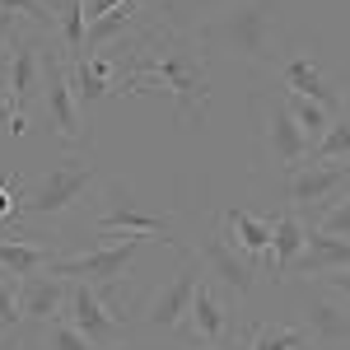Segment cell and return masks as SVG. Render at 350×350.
I'll list each match as a JSON object with an SVG mask.
<instances>
[{"mask_svg":"<svg viewBox=\"0 0 350 350\" xmlns=\"http://www.w3.org/2000/svg\"><path fill=\"white\" fill-rule=\"evenodd\" d=\"M52 262H56V247L42 243L38 234H0V275L28 280V275L47 271Z\"/></svg>","mask_w":350,"mask_h":350,"instance_id":"obj_17","label":"cell"},{"mask_svg":"<svg viewBox=\"0 0 350 350\" xmlns=\"http://www.w3.org/2000/svg\"><path fill=\"white\" fill-rule=\"evenodd\" d=\"M0 14H14V19H24V24L42 28L47 38H56V14L42 0H0Z\"/></svg>","mask_w":350,"mask_h":350,"instance_id":"obj_27","label":"cell"},{"mask_svg":"<svg viewBox=\"0 0 350 350\" xmlns=\"http://www.w3.org/2000/svg\"><path fill=\"white\" fill-rule=\"evenodd\" d=\"M112 56V98L122 94H168L178 122L191 126L211 108V47L201 33H183L168 24H150L140 38L108 47Z\"/></svg>","mask_w":350,"mask_h":350,"instance_id":"obj_1","label":"cell"},{"mask_svg":"<svg viewBox=\"0 0 350 350\" xmlns=\"http://www.w3.org/2000/svg\"><path fill=\"white\" fill-rule=\"evenodd\" d=\"M219 224L229 229L234 247H243L257 267H267V252H271V215H247V211H239V206H229V211L219 215Z\"/></svg>","mask_w":350,"mask_h":350,"instance_id":"obj_20","label":"cell"},{"mask_svg":"<svg viewBox=\"0 0 350 350\" xmlns=\"http://www.w3.org/2000/svg\"><path fill=\"white\" fill-rule=\"evenodd\" d=\"M42 5H47V10H52V5H56V0H42Z\"/></svg>","mask_w":350,"mask_h":350,"instance_id":"obj_38","label":"cell"},{"mask_svg":"<svg viewBox=\"0 0 350 350\" xmlns=\"http://www.w3.org/2000/svg\"><path fill=\"white\" fill-rule=\"evenodd\" d=\"M304 243H308V224L290 211H275L271 215V252H267V275L271 280H280V275H290L295 267V257L304 252Z\"/></svg>","mask_w":350,"mask_h":350,"instance_id":"obj_19","label":"cell"},{"mask_svg":"<svg viewBox=\"0 0 350 350\" xmlns=\"http://www.w3.org/2000/svg\"><path fill=\"white\" fill-rule=\"evenodd\" d=\"M98 211H94V219H84V229L94 234V239H122V234H145V239H159L168 243V247H178V252H191L187 243L178 239V224H173V215H159V211H150L140 196H135L126 183H103V191H98V201H94Z\"/></svg>","mask_w":350,"mask_h":350,"instance_id":"obj_3","label":"cell"},{"mask_svg":"<svg viewBox=\"0 0 350 350\" xmlns=\"http://www.w3.org/2000/svg\"><path fill=\"white\" fill-rule=\"evenodd\" d=\"M10 350H47V346H42V332H19Z\"/></svg>","mask_w":350,"mask_h":350,"instance_id":"obj_34","label":"cell"},{"mask_svg":"<svg viewBox=\"0 0 350 350\" xmlns=\"http://www.w3.org/2000/svg\"><path fill=\"white\" fill-rule=\"evenodd\" d=\"M112 350H135V346H126V341H122V346H112Z\"/></svg>","mask_w":350,"mask_h":350,"instance_id":"obj_37","label":"cell"},{"mask_svg":"<svg viewBox=\"0 0 350 350\" xmlns=\"http://www.w3.org/2000/svg\"><path fill=\"white\" fill-rule=\"evenodd\" d=\"M42 117H47V135H56L66 150H80V98H75V80H70V61L61 52V42L47 38V56H42Z\"/></svg>","mask_w":350,"mask_h":350,"instance_id":"obj_8","label":"cell"},{"mask_svg":"<svg viewBox=\"0 0 350 350\" xmlns=\"http://www.w3.org/2000/svg\"><path fill=\"white\" fill-rule=\"evenodd\" d=\"M201 275H206V271H201V262H196V252H187V267L178 271V280L150 299L145 327H150V332H183L187 318H191V295H196Z\"/></svg>","mask_w":350,"mask_h":350,"instance_id":"obj_16","label":"cell"},{"mask_svg":"<svg viewBox=\"0 0 350 350\" xmlns=\"http://www.w3.org/2000/svg\"><path fill=\"white\" fill-rule=\"evenodd\" d=\"M66 299H70V280L56 275L52 267L19 280V308H24V327L19 332H47L52 323H61Z\"/></svg>","mask_w":350,"mask_h":350,"instance_id":"obj_15","label":"cell"},{"mask_svg":"<svg viewBox=\"0 0 350 350\" xmlns=\"http://www.w3.org/2000/svg\"><path fill=\"white\" fill-rule=\"evenodd\" d=\"M275 84H280L285 94H299V98L323 103L332 117H341V112H346V94H341V84H336L323 66L313 61V52L290 47V56H285V61H280V70H275Z\"/></svg>","mask_w":350,"mask_h":350,"instance_id":"obj_13","label":"cell"},{"mask_svg":"<svg viewBox=\"0 0 350 350\" xmlns=\"http://www.w3.org/2000/svg\"><path fill=\"white\" fill-rule=\"evenodd\" d=\"M145 247V234H126V239H112L103 247H89V252H70V257H56L52 271L66 275V280H80V285H94L98 299L108 304L112 313L126 323V304H122V275L131 271L135 252Z\"/></svg>","mask_w":350,"mask_h":350,"instance_id":"obj_4","label":"cell"},{"mask_svg":"<svg viewBox=\"0 0 350 350\" xmlns=\"http://www.w3.org/2000/svg\"><path fill=\"white\" fill-rule=\"evenodd\" d=\"M206 350H247V336L243 341H229V346H206Z\"/></svg>","mask_w":350,"mask_h":350,"instance_id":"obj_36","label":"cell"},{"mask_svg":"<svg viewBox=\"0 0 350 350\" xmlns=\"http://www.w3.org/2000/svg\"><path fill=\"white\" fill-rule=\"evenodd\" d=\"M0 131H10V89L0 80Z\"/></svg>","mask_w":350,"mask_h":350,"instance_id":"obj_35","label":"cell"},{"mask_svg":"<svg viewBox=\"0 0 350 350\" xmlns=\"http://www.w3.org/2000/svg\"><path fill=\"white\" fill-rule=\"evenodd\" d=\"M42 56H47V33L33 24H14V42H10V70H5V89H10V135L28 131V108L42 94Z\"/></svg>","mask_w":350,"mask_h":350,"instance_id":"obj_6","label":"cell"},{"mask_svg":"<svg viewBox=\"0 0 350 350\" xmlns=\"http://www.w3.org/2000/svg\"><path fill=\"white\" fill-rule=\"evenodd\" d=\"M42 346H47V350H98L94 341H89V336H80L75 327L66 323V318H61V323H52L47 332H42Z\"/></svg>","mask_w":350,"mask_h":350,"instance_id":"obj_29","label":"cell"},{"mask_svg":"<svg viewBox=\"0 0 350 350\" xmlns=\"http://www.w3.org/2000/svg\"><path fill=\"white\" fill-rule=\"evenodd\" d=\"M126 0H84V19L94 24V19H103V14H112V10H122Z\"/></svg>","mask_w":350,"mask_h":350,"instance_id":"obj_33","label":"cell"},{"mask_svg":"<svg viewBox=\"0 0 350 350\" xmlns=\"http://www.w3.org/2000/svg\"><path fill=\"white\" fill-rule=\"evenodd\" d=\"M336 350H350V346H336Z\"/></svg>","mask_w":350,"mask_h":350,"instance_id":"obj_39","label":"cell"},{"mask_svg":"<svg viewBox=\"0 0 350 350\" xmlns=\"http://www.w3.org/2000/svg\"><path fill=\"white\" fill-rule=\"evenodd\" d=\"M252 108H257V131H262V159H267V168H275V178L299 168V163H308L313 145H308V135L299 131L295 112H290L280 89L252 94Z\"/></svg>","mask_w":350,"mask_h":350,"instance_id":"obj_7","label":"cell"},{"mask_svg":"<svg viewBox=\"0 0 350 350\" xmlns=\"http://www.w3.org/2000/svg\"><path fill=\"white\" fill-rule=\"evenodd\" d=\"M308 163H350V112H341L332 122V131L323 135V145L308 154Z\"/></svg>","mask_w":350,"mask_h":350,"instance_id":"obj_26","label":"cell"},{"mask_svg":"<svg viewBox=\"0 0 350 350\" xmlns=\"http://www.w3.org/2000/svg\"><path fill=\"white\" fill-rule=\"evenodd\" d=\"M299 327L318 350L350 346V304L323 290L318 280H304V304H299Z\"/></svg>","mask_w":350,"mask_h":350,"instance_id":"obj_12","label":"cell"},{"mask_svg":"<svg viewBox=\"0 0 350 350\" xmlns=\"http://www.w3.org/2000/svg\"><path fill=\"white\" fill-rule=\"evenodd\" d=\"M14 14H0V80H5V70H10V42H14Z\"/></svg>","mask_w":350,"mask_h":350,"instance_id":"obj_31","label":"cell"},{"mask_svg":"<svg viewBox=\"0 0 350 350\" xmlns=\"http://www.w3.org/2000/svg\"><path fill=\"white\" fill-rule=\"evenodd\" d=\"M196 262H201V271H206V280H215L234 304H247V299H252L262 267H257L243 247H234V239H229V229H224V224H219L215 234H206V239H201Z\"/></svg>","mask_w":350,"mask_h":350,"instance_id":"obj_10","label":"cell"},{"mask_svg":"<svg viewBox=\"0 0 350 350\" xmlns=\"http://www.w3.org/2000/svg\"><path fill=\"white\" fill-rule=\"evenodd\" d=\"M313 229H323V234H332V239H346L350 243V191L332 206V211H323V219H318Z\"/></svg>","mask_w":350,"mask_h":350,"instance_id":"obj_30","label":"cell"},{"mask_svg":"<svg viewBox=\"0 0 350 350\" xmlns=\"http://www.w3.org/2000/svg\"><path fill=\"white\" fill-rule=\"evenodd\" d=\"M94 178H98V168L80 154L52 163V173L33 191H24V219H70L80 211L84 191L94 187Z\"/></svg>","mask_w":350,"mask_h":350,"instance_id":"obj_9","label":"cell"},{"mask_svg":"<svg viewBox=\"0 0 350 350\" xmlns=\"http://www.w3.org/2000/svg\"><path fill=\"white\" fill-rule=\"evenodd\" d=\"M70 80H75V98H80V108H94L98 98H112V56L98 52V56H80V61H70Z\"/></svg>","mask_w":350,"mask_h":350,"instance_id":"obj_21","label":"cell"},{"mask_svg":"<svg viewBox=\"0 0 350 350\" xmlns=\"http://www.w3.org/2000/svg\"><path fill=\"white\" fill-rule=\"evenodd\" d=\"M350 191V163H299L275 178L280 211L299 215L304 224H318L323 211H332Z\"/></svg>","mask_w":350,"mask_h":350,"instance_id":"obj_5","label":"cell"},{"mask_svg":"<svg viewBox=\"0 0 350 350\" xmlns=\"http://www.w3.org/2000/svg\"><path fill=\"white\" fill-rule=\"evenodd\" d=\"M327 271H350V243L346 239H332V234H323V229L308 224V243H304V252L295 257L290 275L318 280V275H327Z\"/></svg>","mask_w":350,"mask_h":350,"instance_id":"obj_18","label":"cell"},{"mask_svg":"<svg viewBox=\"0 0 350 350\" xmlns=\"http://www.w3.org/2000/svg\"><path fill=\"white\" fill-rule=\"evenodd\" d=\"M61 318L75 327L80 336H89L98 350L122 346V332H126V323L98 299V290H94V285H80V280H70V299H66V313H61Z\"/></svg>","mask_w":350,"mask_h":350,"instance_id":"obj_14","label":"cell"},{"mask_svg":"<svg viewBox=\"0 0 350 350\" xmlns=\"http://www.w3.org/2000/svg\"><path fill=\"white\" fill-rule=\"evenodd\" d=\"M24 327V308H19V280L0 275V341L5 336H19Z\"/></svg>","mask_w":350,"mask_h":350,"instance_id":"obj_28","label":"cell"},{"mask_svg":"<svg viewBox=\"0 0 350 350\" xmlns=\"http://www.w3.org/2000/svg\"><path fill=\"white\" fill-rule=\"evenodd\" d=\"M280 94H285V89H280ZM285 103H290V112H295L299 131L308 135V145L318 150V145H323V135L332 131V122H336V117H332L323 103H313V98H299V94H285Z\"/></svg>","mask_w":350,"mask_h":350,"instance_id":"obj_25","label":"cell"},{"mask_svg":"<svg viewBox=\"0 0 350 350\" xmlns=\"http://www.w3.org/2000/svg\"><path fill=\"white\" fill-rule=\"evenodd\" d=\"M150 0H126L122 10H112V14H103V19H94L89 24V33H84V56H98V52H108V47H117V38L131 28V19L145 10Z\"/></svg>","mask_w":350,"mask_h":350,"instance_id":"obj_23","label":"cell"},{"mask_svg":"<svg viewBox=\"0 0 350 350\" xmlns=\"http://www.w3.org/2000/svg\"><path fill=\"white\" fill-rule=\"evenodd\" d=\"M318 285H323V290H332L336 299H346V304H350V271H327V275H318Z\"/></svg>","mask_w":350,"mask_h":350,"instance_id":"obj_32","label":"cell"},{"mask_svg":"<svg viewBox=\"0 0 350 350\" xmlns=\"http://www.w3.org/2000/svg\"><path fill=\"white\" fill-rule=\"evenodd\" d=\"M308 346V332L299 323H257L247 332V350H304Z\"/></svg>","mask_w":350,"mask_h":350,"instance_id":"obj_24","label":"cell"},{"mask_svg":"<svg viewBox=\"0 0 350 350\" xmlns=\"http://www.w3.org/2000/svg\"><path fill=\"white\" fill-rule=\"evenodd\" d=\"M201 38H206L211 52H224L243 66H252V70H271V75L290 56L275 0H229L215 19L201 28Z\"/></svg>","mask_w":350,"mask_h":350,"instance_id":"obj_2","label":"cell"},{"mask_svg":"<svg viewBox=\"0 0 350 350\" xmlns=\"http://www.w3.org/2000/svg\"><path fill=\"white\" fill-rule=\"evenodd\" d=\"M229 0H154L159 10V24L168 28H183V33H201V28L215 19Z\"/></svg>","mask_w":350,"mask_h":350,"instance_id":"obj_22","label":"cell"},{"mask_svg":"<svg viewBox=\"0 0 350 350\" xmlns=\"http://www.w3.org/2000/svg\"><path fill=\"white\" fill-rule=\"evenodd\" d=\"M183 336H187L191 346H229V341L247 336L239 323V304L224 295L215 280H206V275H201V285L191 295V318L183 327Z\"/></svg>","mask_w":350,"mask_h":350,"instance_id":"obj_11","label":"cell"}]
</instances>
